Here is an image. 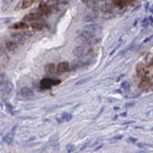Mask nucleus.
Returning <instances> with one entry per match:
<instances>
[{"mask_svg": "<svg viewBox=\"0 0 153 153\" xmlns=\"http://www.w3.org/2000/svg\"><path fill=\"white\" fill-rule=\"evenodd\" d=\"M97 31H98V27L96 25H88V26L85 27L83 31L81 32V38L85 41H90L91 38H93L97 34Z\"/></svg>", "mask_w": 153, "mask_h": 153, "instance_id": "nucleus-1", "label": "nucleus"}, {"mask_svg": "<svg viewBox=\"0 0 153 153\" xmlns=\"http://www.w3.org/2000/svg\"><path fill=\"white\" fill-rule=\"evenodd\" d=\"M60 85V80H53V79H43L39 83L41 90H49L53 86H58Z\"/></svg>", "mask_w": 153, "mask_h": 153, "instance_id": "nucleus-2", "label": "nucleus"}, {"mask_svg": "<svg viewBox=\"0 0 153 153\" xmlns=\"http://www.w3.org/2000/svg\"><path fill=\"white\" fill-rule=\"evenodd\" d=\"M42 16H44L42 12L39 11V10H37V11H33V12H31V14H28V15H26L23 17V21L25 22H33V21H37L38 19H41Z\"/></svg>", "mask_w": 153, "mask_h": 153, "instance_id": "nucleus-3", "label": "nucleus"}, {"mask_svg": "<svg viewBox=\"0 0 153 153\" xmlns=\"http://www.w3.org/2000/svg\"><path fill=\"white\" fill-rule=\"evenodd\" d=\"M11 30H17V31H27L31 28V23L28 22H25V21H21V22H17V23H14L10 26Z\"/></svg>", "mask_w": 153, "mask_h": 153, "instance_id": "nucleus-4", "label": "nucleus"}, {"mask_svg": "<svg viewBox=\"0 0 153 153\" xmlns=\"http://www.w3.org/2000/svg\"><path fill=\"white\" fill-rule=\"evenodd\" d=\"M69 70H70V64L68 61H61L56 66V72H59V74H65Z\"/></svg>", "mask_w": 153, "mask_h": 153, "instance_id": "nucleus-5", "label": "nucleus"}, {"mask_svg": "<svg viewBox=\"0 0 153 153\" xmlns=\"http://www.w3.org/2000/svg\"><path fill=\"white\" fill-rule=\"evenodd\" d=\"M114 1V5H115L117 7L121 9V7H125L127 5H130L134 3V0H113Z\"/></svg>", "mask_w": 153, "mask_h": 153, "instance_id": "nucleus-6", "label": "nucleus"}, {"mask_svg": "<svg viewBox=\"0 0 153 153\" xmlns=\"http://www.w3.org/2000/svg\"><path fill=\"white\" fill-rule=\"evenodd\" d=\"M26 37H27V34H23L22 32H19V33L12 36V41H15L17 44L19 43H23V41L26 39Z\"/></svg>", "mask_w": 153, "mask_h": 153, "instance_id": "nucleus-7", "label": "nucleus"}, {"mask_svg": "<svg viewBox=\"0 0 153 153\" xmlns=\"http://www.w3.org/2000/svg\"><path fill=\"white\" fill-rule=\"evenodd\" d=\"M36 0H22V3L20 5L16 6V9H28L30 6H32V4Z\"/></svg>", "mask_w": 153, "mask_h": 153, "instance_id": "nucleus-8", "label": "nucleus"}, {"mask_svg": "<svg viewBox=\"0 0 153 153\" xmlns=\"http://www.w3.org/2000/svg\"><path fill=\"white\" fill-rule=\"evenodd\" d=\"M5 47H6V49L9 50V52H14V50H16V48L19 47V44L15 42V41H7L6 43H5Z\"/></svg>", "mask_w": 153, "mask_h": 153, "instance_id": "nucleus-9", "label": "nucleus"}, {"mask_svg": "<svg viewBox=\"0 0 153 153\" xmlns=\"http://www.w3.org/2000/svg\"><path fill=\"white\" fill-rule=\"evenodd\" d=\"M45 72L49 74V75H53L56 72V66L54 65V64H48V65H45Z\"/></svg>", "mask_w": 153, "mask_h": 153, "instance_id": "nucleus-10", "label": "nucleus"}, {"mask_svg": "<svg viewBox=\"0 0 153 153\" xmlns=\"http://www.w3.org/2000/svg\"><path fill=\"white\" fill-rule=\"evenodd\" d=\"M31 28L33 31H41L44 28V23H41V22H32L31 23Z\"/></svg>", "mask_w": 153, "mask_h": 153, "instance_id": "nucleus-11", "label": "nucleus"}, {"mask_svg": "<svg viewBox=\"0 0 153 153\" xmlns=\"http://www.w3.org/2000/svg\"><path fill=\"white\" fill-rule=\"evenodd\" d=\"M47 3V6L49 7V9H54V7H56L58 6V4H59V1H56V0H48V1H45Z\"/></svg>", "mask_w": 153, "mask_h": 153, "instance_id": "nucleus-12", "label": "nucleus"}, {"mask_svg": "<svg viewBox=\"0 0 153 153\" xmlns=\"http://www.w3.org/2000/svg\"><path fill=\"white\" fill-rule=\"evenodd\" d=\"M39 1H43V0H39Z\"/></svg>", "mask_w": 153, "mask_h": 153, "instance_id": "nucleus-13", "label": "nucleus"}]
</instances>
